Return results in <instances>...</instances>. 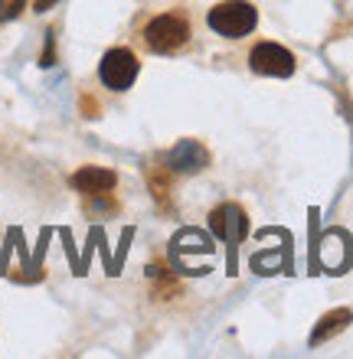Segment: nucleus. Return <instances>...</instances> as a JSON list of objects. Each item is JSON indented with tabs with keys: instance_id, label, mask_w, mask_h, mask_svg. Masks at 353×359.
Returning <instances> with one entry per match:
<instances>
[{
	"instance_id": "nucleus-7",
	"label": "nucleus",
	"mask_w": 353,
	"mask_h": 359,
	"mask_svg": "<svg viewBox=\"0 0 353 359\" xmlns=\"http://www.w3.org/2000/svg\"><path fill=\"white\" fill-rule=\"evenodd\" d=\"M353 320V313L347 311V307H340V311H331L321 317V323H317V330L311 333V346H321L324 340H331L334 333H340L347 327V323Z\"/></svg>"
},
{
	"instance_id": "nucleus-10",
	"label": "nucleus",
	"mask_w": 353,
	"mask_h": 359,
	"mask_svg": "<svg viewBox=\"0 0 353 359\" xmlns=\"http://www.w3.org/2000/svg\"><path fill=\"white\" fill-rule=\"evenodd\" d=\"M49 4H53V0H36V10H46Z\"/></svg>"
},
{
	"instance_id": "nucleus-3",
	"label": "nucleus",
	"mask_w": 353,
	"mask_h": 359,
	"mask_svg": "<svg viewBox=\"0 0 353 359\" xmlns=\"http://www.w3.org/2000/svg\"><path fill=\"white\" fill-rule=\"evenodd\" d=\"M138 56H134L131 49H108L105 56H102V66H98V76L105 82L112 92H124V88L134 86V79H138Z\"/></svg>"
},
{
	"instance_id": "nucleus-9",
	"label": "nucleus",
	"mask_w": 353,
	"mask_h": 359,
	"mask_svg": "<svg viewBox=\"0 0 353 359\" xmlns=\"http://www.w3.org/2000/svg\"><path fill=\"white\" fill-rule=\"evenodd\" d=\"M23 4H27V0H0V23L17 17L20 10H23Z\"/></svg>"
},
{
	"instance_id": "nucleus-8",
	"label": "nucleus",
	"mask_w": 353,
	"mask_h": 359,
	"mask_svg": "<svg viewBox=\"0 0 353 359\" xmlns=\"http://www.w3.org/2000/svg\"><path fill=\"white\" fill-rule=\"evenodd\" d=\"M180 170H197L203 161H206V154L200 151V144H193V141H187V144H180L177 151H173V157H171Z\"/></svg>"
},
{
	"instance_id": "nucleus-2",
	"label": "nucleus",
	"mask_w": 353,
	"mask_h": 359,
	"mask_svg": "<svg viewBox=\"0 0 353 359\" xmlns=\"http://www.w3.org/2000/svg\"><path fill=\"white\" fill-rule=\"evenodd\" d=\"M206 23H210L213 33L229 39H242L248 36L258 23V10L246 0H226V4H216V7L206 13Z\"/></svg>"
},
{
	"instance_id": "nucleus-4",
	"label": "nucleus",
	"mask_w": 353,
	"mask_h": 359,
	"mask_svg": "<svg viewBox=\"0 0 353 359\" xmlns=\"http://www.w3.org/2000/svg\"><path fill=\"white\" fill-rule=\"evenodd\" d=\"M248 69L258 76H275V79H288L295 72V56L278 43H258L248 53Z\"/></svg>"
},
{
	"instance_id": "nucleus-6",
	"label": "nucleus",
	"mask_w": 353,
	"mask_h": 359,
	"mask_svg": "<svg viewBox=\"0 0 353 359\" xmlns=\"http://www.w3.org/2000/svg\"><path fill=\"white\" fill-rule=\"evenodd\" d=\"M118 183L115 170H105V167H82V170L72 173V187L86 196H102V193H112Z\"/></svg>"
},
{
	"instance_id": "nucleus-5",
	"label": "nucleus",
	"mask_w": 353,
	"mask_h": 359,
	"mask_svg": "<svg viewBox=\"0 0 353 359\" xmlns=\"http://www.w3.org/2000/svg\"><path fill=\"white\" fill-rule=\"evenodd\" d=\"M210 229L222 242H242L248 232V219H246V212H242V206L226 203V206H216L210 212Z\"/></svg>"
},
{
	"instance_id": "nucleus-1",
	"label": "nucleus",
	"mask_w": 353,
	"mask_h": 359,
	"mask_svg": "<svg viewBox=\"0 0 353 359\" xmlns=\"http://www.w3.org/2000/svg\"><path fill=\"white\" fill-rule=\"evenodd\" d=\"M190 20L183 13H157V17L144 27V46L157 53V56H177L190 43Z\"/></svg>"
}]
</instances>
